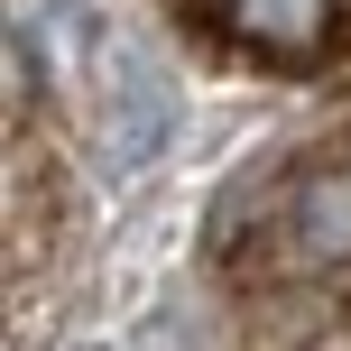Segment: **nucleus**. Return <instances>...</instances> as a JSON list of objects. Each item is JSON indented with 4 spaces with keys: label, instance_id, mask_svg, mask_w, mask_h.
Returning a JSON list of instances; mask_svg holds the SVG:
<instances>
[{
    "label": "nucleus",
    "instance_id": "nucleus-3",
    "mask_svg": "<svg viewBox=\"0 0 351 351\" xmlns=\"http://www.w3.org/2000/svg\"><path fill=\"white\" fill-rule=\"evenodd\" d=\"M213 19H222L250 56H278V65H305V56H324V37H333V0H213Z\"/></svg>",
    "mask_w": 351,
    "mask_h": 351
},
{
    "label": "nucleus",
    "instance_id": "nucleus-2",
    "mask_svg": "<svg viewBox=\"0 0 351 351\" xmlns=\"http://www.w3.org/2000/svg\"><path fill=\"white\" fill-rule=\"evenodd\" d=\"M287 259L296 268H342L351 259V158H324L287 185Z\"/></svg>",
    "mask_w": 351,
    "mask_h": 351
},
{
    "label": "nucleus",
    "instance_id": "nucleus-1",
    "mask_svg": "<svg viewBox=\"0 0 351 351\" xmlns=\"http://www.w3.org/2000/svg\"><path fill=\"white\" fill-rule=\"evenodd\" d=\"M93 102H102V167L111 176H139L158 148L176 139V84L158 74V56L111 37L102 65H93Z\"/></svg>",
    "mask_w": 351,
    "mask_h": 351
}]
</instances>
